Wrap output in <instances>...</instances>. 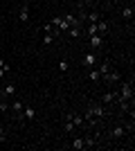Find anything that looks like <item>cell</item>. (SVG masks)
I'll return each instance as SVG.
<instances>
[{"instance_id":"6da1fadb","label":"cell","mask_w":135,"mask_h":151,"mask_svg":"<svg viewBox=\"0 0 135 151\" xmlns=\"http://www.w3.org/2000/svg\"><path fill=\"white\" fill-rule=\"evenodd\" d=\"M119 97L122 99H126V101H133V81H124L122 86H119Z\"/></svg>"},{"instance_id":"7a4b0ae2","label":"cell","mask_w":135,"mask_h":151,"mask_svg":"<svg viewBox=\"0 0 135 151\" xmlns=\"http://www.w3.org/2000/svg\"><path fill=\"white\" fill-rule=\"evenodd\" d=\"M86 111H88V113L92 115L95 120H101L104 115H106V108H104V104H90V106L86 108Z\"/></svg>"},{"instance_id":"3957f363","label":"cell","mask_w":135,"mask_h":151,"mask_svg":"<svg viewBox=\"0 0 135 151\" xmlns=\"http://www.w3.org/2000/svg\"><path fill=\"white\" fill-rule=\"evenodd\" d=\"M81 65H84V68H95L97 65V54L95 52H88V54H84V59H81Z\"/></svg>"},{"instance_id":"277c9868","label":"cell","mask_w":135,"mask_h":151,"mask_svg":"<svg viewBox=\"0 0 135 151\" xmlns=\"http://www.w3.org/2000/svg\"><path fill=\"white\" fill-rule=\"evenodd\" d=\"M101 79H106V83H110V86H113V83H119L122 75H119L117 70H108V72H106V75H104Z\"/></svg>"},{"instance_id":"5b68a950","label":"cell","mask_w":135,"mask_h":151,"mask_svg":"<svg viewBox=\"0 0 135 151\" xmlns=\"http://www.w3.org/2000/svg\"><path fill=\"white\" fill-rule=\"evenodd\" d=\"M88 38H90V47H92V50L104 47V36L101 34H92V36H88Z\"/></svg>"},{"instance_id":"8992f818","label":"cell","mask_w":135,"mask_h":151,"mask_svg":"<svg viewBox=\"0 0 135 151\" xmlns=\"http://www.w3.org/2000/svg\"><path fill=\"white\" fill-rule=\"evenodd\" d=\"M115 97H117V90L104 93V97H101V104H104V106H108V104H115Z\"/></svg>"},{"instance_id":"52a82bcc","label":"cell","mask_w":135,"mask_h":151,"mask_svg":"<svg viewBox=\"0 0 135 151\" xmlns=\"http://www.w3.org/2000/svg\"><path fill=\"white\" fill-rule=\"evenodd\" d=\"M20 117H25L27 122H32L34 117H36V108H32V106H25V108H23V113H20Z\"/></svg>"},{"instance_id":"ba28073f","label":"cell","mask_w":135,"mask_h":151,"mask_svg":"<svg viewBox=\"0 0 135 151\" xmlns=\"http://www.w3.org/2000/svg\"><path fill=\"white\" fill-rule=\"evenodd\" d=\"M124 133H126V126H113V131H110V138L115 140H122Z\"/></svg>"},{"instance_id":"9c48e42d","label":"cell","mask_w":135,"mask_h":151,"mask_svg":"<svg viewBox=\"0 0 135 151\" xmlns=\"http://www.w3.org/2000/svg\"><path fill=\"white\" fill-rule=\"evenodd\" d=\"M9 108L16 113V117H20V113H23V108H25V106H23V101H20V99H14V104H9Z\"/></svg>"},{"instance_id":"30bf717a","label":"cell","mask_w":135,"mask_h":151,"mask_svg":"<svg viewBox=\"0 0 135 151\" xmlns=\"http://www.w3.org/2000/svg\"><path fill=\"white\" fill-rule=\"evenodd\" d=\"M0 93H2V97H14L16 95V86L14 83H5V88L0 90Z\"/></svg>"},{"instance_id":"8fae6325","label":"cell","mask_w":135,"mask_h":151,"mask_svg":"<svg viewBox=\"0 0 135 151\" xmlns=\"http://www.w3.org/2000/svg\"><path fill=\"white\" fill-rule=\"evenodd\" d=\"M18 16H20V20H23V23H27V20H29V5H23V7H20Z\"/></svg>"},{"instance_id":"7c38bea8","label":"cell","mask_w":135,"mask_h":151,"mask_svg":"<svg viewBox=\"0 0 135 151\" xmlns=\"http://www.w3.org/2000/svg\"><path fill=\"white\" fill-rule=\"evenodd\" d=\"M97 34H108V23L106 20H97Z\"/></svg>"},{"instance_id":"4fadbf2b","label":"cell","mask_w":135,"mask_h":151,"mask_svg":"<svg viewBox=\"0 0 135 151\" xmlns=\"http://www.w3.org/2000/svg\"><path fill=\"white\" fill-rule=\"evenodd\" d=\"M122 18L124 20H131V18H133V5H126L122 9Z\"/></svg>"},{"instance_id":"5bb4252c","label":"cell","mask_w":135,"mask_h":151,"mask_svg":"<svg viewBox=\"0 0 135 151\" xmlns=\"http://www.w3.org/2000/svg\"><path fill=\"white\" fill-rule=\"evenodd\" d=\"M63 20H65V23H68V25H77V23H81V20H79L77 18V16H74V14H65V16H63Z\"/></svg>"},{"instance_id":"9a60e30c","label":"cell","mask_w":135,"mask_h":151,"mask_svg":"<svg viewBox=\"0 0 135 151\" xmlns=\"http://www.w3.org/2000/svg\"><path fill=\"white\" fill-rule=\"evenodd\" d=\"M88 79H90V81H99V79H101L99 70H97V68H90V72H88Z\"/></svg>"},{"instance_id":"2e32d148","label":"cell","mask_w":135,"mask_h":151,"mask_svg":"<svg viewBox=\"0 0 135 151\" xmlns=\"http://www.w3.org/2000/svg\"><path fill=\"white\" fill-rule=\"evenodd\" d=\"M54 36H56L54 32H45V36H43V45H52V43H54Z\"/></svg>"},{"instance_id":"e0dca14e","label":"cell","mask_w":135,"mask_h":151,"mask_svg":"<svg viewBox=\"0 0 135 151\" xmlns=\"http://www.w3.org/2000/svg\"><path fill=\"white\" fill-rule=\"evenodd\" d=\"M63 131H65V133H72V131H74V124H72V120L68 117V115H65V124H63Z\"/></svg>"},{"instance_id":"ac0fdd59","label":"cell","mask_w":135,"mask_h":151,"mask_svg":"<svg viewBox=\"0 0 135 151\" xmlns=\"http://www.w3.org/2000/svg\"><path fill=\"white\" fill-rule=\"evenodd\" d=\"M68 34H70V36H74V38H77L79 34H81V25H79V23H77V25H72L70 29H68Z\"/></svg>"},{"instance_id":"d6986e66","label":"cell","mask_w":135,"mask_h":151,"mask_svg":"<svg viewBox=\"0 0 135 151\" xmlns=\"http://www.w3.org/2000/svg\"><path fill=\"white\" fill-rule=\"evenodd\" d=\"M72 149H79V151L86 149V147H84V138H74V140H72Z\"/></svg>"},{"instance_id":"ffe728a7","label":"cell","mask_w":135,"mask_h":151,"mask_svg":"<svg viewBox=\"0 0 135 151\" xmlns=\"http://www.w3.org/2000/svg\"><path fill=\"white\" fill-rule=\"evenodd\" d=\"M86 34H88V36L97 34V23H88V27H86Z\"/></svg>"},{"instance_id":"44dd1931","label":"cell","mask_w":135,"mask_h":151,"mask_svg":"<svg viewBox=\"0 0 135 151\" xmlns=\"http://www.w3.org/2000/svg\"><path fill=\"white\" fill-rule=\"evenodd\" d=\"M84 147H86V149L95 147V138H90V135H88V138H84Z\"/></svg>"},{"instance_id":"7402d4cb","label":"cell","mask_w":135,"mask_h":151,"mask_svg":"<svg viewBox=\"0 0 135 151\" xmlns=\"http://www.w3.org/2000/svg\"><path fill=\"white\" fill-rule=\"evenodd\" d=\"M97 70H99V75H106V72H108V70H110V65H108V63H101V65H99V68H97Z\"/></svg>"},{"instance_id":"603a6c76","label":"cell","mask_w":135,"mask_h":151,"mask_svg":"<svg viewBox=\"0 0 135 151\" xmlns=\"http://www.w3.org/2000/svg\"><path fill=\"white\" fill-rule=\"evenodd\" d=\"M68 68H70V63H68V61H61V63H59V70H61V72H68Z\"/></svg>"},{"instance_id":"cb8c5ba5","label":"cell","mask_w":135,"mask_h":151,"mask_svg":"<svg viewBox=\"0 0 135 151\" xmlns=\"http://www.w3.org/2000/svg\"><path fill=\"white\" fill-rule=\"evenodd\" d=\"M5 138H7V133H5V126L0 124V142H5Z\"/></svg>"},{"instance_id":"d4e9b609","label":"cell","mask_w":135,"mask_h":151,"mask_svg":"<svg viewBox=\"0 0 135 151\" xmlns=\"http://www.w3.org/2000/svg\"><path fill=\"white\" fill-rule=\"evenodd\" d=\"M0 70H5V72H9V63H5L2 59H0Z\"/></svg>"},{"instance_id":"484cf974","label":"cell","mask_w":135,"mask_h":151,"mask_svg":"<svg viewBox=\"0 0 135 151\" xmlns=\"http://www.w3.org/2000/svg\"><path fill=\"white\" fill-rule=\"evenodd\" d=\"M79 2H88V0H79Z\"/></svg>"}]
</instances>
